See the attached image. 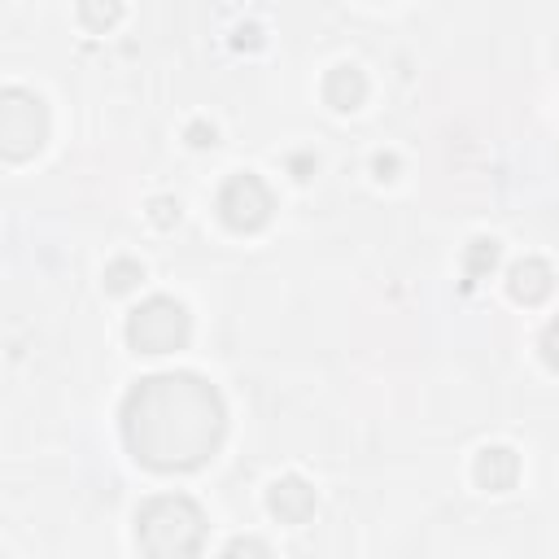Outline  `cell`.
Returning a JSON list of instances; mask_svg holds the SVG:
<instances>
[{"label":"cell","instance_id":"obj_1","mask_svg":"<svg viewBox=\"0 0 559 559\" xmlns=\"http://www.w3.org/2000/svg\"><path fill=\"white\" fill-rule=\"evenodd\" d=\"M223 398L193 372L149 376L123 402V437L158 472L201 468L223 442Z\"/></svg>","mask_w":559,"mask_h":559},{"label":"cell","instance_id":"obj_2","mask_svg":"<svg viewBox=\"0 0 559 559\" xmlns=\"http://www.w3.org/2000/svg\"><path fill=\"white\" fill-rule=\"evenodd\" d=\"M136 542L149 559H197L206 546V516L184 494L149 498L136 511Z\"/></svg>","mask_w":559,"mask_h":559},{"label":"cell","instance_id":"obj_3","mask_svg":"<svg viewBox=\"0 0 559 559\" xmlns=\"http://www.w3.org/2000/svg\"><path fill=\"white\" fill-rule=\"evenodd\" d=\"M49 136V114H44V101L27 88H5L0 97V149H5L9 162L31 158L35 149Z\"/></svg>","mask_w":559,"mask_h":559},{"label":"cell","instance_id":"obj_4","mask_svg":"<svg viewBox=\"0 0 559 559\" xmlns=\"http://www.w3.org/2000/svg\"><path fill=\"white\" fill-rule=\"evenodd\" d=\"M127 341L140 354H171L188 341V311L175 297H149L127 319Z\"/></svg>","mask_w":559,"mask_h":559},{"label":"cell","instance_id":"obj_5","mask_svg":"<svg viewBox=\"0 0 559 559\" xmlns=\"http://www.w3.org/2000/svg\"><path fill=\"white\" fill-rule=\"evenodd\" d=\"M271 210H276L271 188L258 180L254 171L232 175V180L219 188V214H223V223H228L232 232H258L271 219Z\"/></svg>","mask_w":559,"mask_h":559},{"label":"cell","instance_id":"obj_6","mask_svg":"<svg viewBox=\"0 0 559 559\" xmlns=\"http://www.w3.org/2000/svg\"><path fill=\"white\" fill-rule=\"evenodd\" d=\"M267 507L276 511L284 525H302V520L315 511V490L302 477H280L267 494Z\"/></svg>","mask_w":559,"mask_h":559},{"label":"cell","instance_id":"obj_7","mask_svg":"<svg viewBox=\"0 0 559 559\" xmlns=\"http://www.w3.org/2000/svg\"><path fill=\"white\" fill-rule=\"evenodd\" d=\"M551 284H555V276H551V267H546L542 258H520V263L507 271L511 297H516V302H525V306L542 302V297L551 293Z\"/></svg>","mask_w":559,"mask_h":559},{"label":"cell","instance_id":"obj_8","mask_svg":"<svg viewBox=\"0 0 559 559\" xmlns=\"http://www.w3.org/2000/svg\"><path fill=\"white\" fill-rule=\"evenodd\" d=\"M520 477V459L507 446H485L477 455V481L485 490H511Z\"/></svg>","mask_w":559,"mask_h":559},{"label":"cell","instance_id":"obj_9","mask_svg":"<svg viewBox=\"0 0 559 559\" xmlns=\"http://www.w3.org/2000/svg\"><path fill=\"white\" fill-rule=\"evenodd\" d=\"M324 97L332 110H359L363 97H367V79H363V70L359 66H337V70H328V79H324Z\"/></svg>","mask_w":559,"mask_h":559},{"label":"cell","instance_id":"obj_10","mask_svg":"<svg viewBox=\"0 0 559 559\" xmlns=\"http://www.w3.org/2000/svg\"><path fill=\"white\" fill-rule=\"evenodd\" d=\"M494 263H498V241H490V236H477V241L468 245V254H463V276H468L463 284L472 289L485 271H494Z\"/></svg>","mask_w":559,"mask_h":559},{"label":"cell","instance_id":"obj_11","mask_svg":"<svg viewBox=\"0 0 559 559\" xmlns=\"http://www.w3.org/2000/svg\"><path fill=\"white\" fill-rule=\"evenodd\" d=\"M136 280H145V267L132 263V258H118V263L105 267V284H110V293L136 289Z\"/></svg>","mask_w":559,"mask_h":559},{"label":"cell","instance_id":"obj_12","mask_svg":"<svg viewBox=\"0 0 559 559\" xmlns=\"http://www.w3.org/2000/svg\"><path fill=\"white\" fill-rule=\"evenodd\" d=\"M219 559H271V551L258 538H232L228 546H223Z\"/></svg>","mask_w":559,"mask_h":559},{"label":"cell","instance_id":"obj_13","mask_svg":"<svg viewBox=\"0 0 559 559\" xmlns=\"http://www.w3.org/2000/svg\"><path fill=\"white\" fill-rule=\"evenodd\" d=\"M175 219H180V201H171V197L153 201V223H158V228H171Z\"/></svg>","mask_w":559,"mask_h":559},{"label":"cell","instance_id":"obj_14","mask_svg":"<svg viewBox=\"0 0 559 559\" xmlns=\"http://www.w3.org/2000/svg\"><path fill=\"white\" fill-rule=\"evenodd\" d=\"M542 359L559 372V319H555L551 328H546V337H542Z\"/></svg>","mask_w":559,"mask_h":559},{"label":"cell","instance_id":"obj_15","mask_svg":"<svg viewBox=\"0 0 559 559\" xmlns=\"http://www.w3.org/2000/svg\"><path fill=\"white\" fill-rule=\"evenodd\" d=\"M79 18H88V22H114V18H118V5H105V9L83 5V9H79Z\"/></svg>","mask_w":559,"mask_h":559},{"label":"cell","instance_id":"obj_16","mask_svg":"<svg viewBox=\"0 0 559 559\" xmlns=\"http://www.w3.org/2000/svg\"><path fill=\"white\" fill-rule=\"evenodd\" d=\"M188 136H193V145H201V149L219 140V132H214V127H206V123H193V127H188Z\"/></svg>","mask_w":559,"mask_h":559},{"label":"cell","instance_id":"obj_17","mask_svg":"<svg viewBox=\"0 0 559 559\" xmlns=\"http://www.w3.org/2000/svg\"><path fill=\"white\" fill-rule=\"evenodd\" d=\"M376 171H380V180H389V175L398 171V158L394 153H376Z\"/></svg>","mask_w":559,"mask_h":559}]
</instances>
